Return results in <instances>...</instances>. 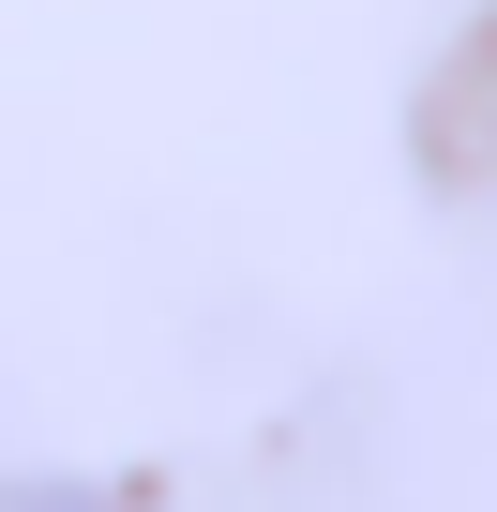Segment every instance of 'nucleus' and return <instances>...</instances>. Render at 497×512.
<instances>
[{
  "label": "nucleus",
  "instance_id": "nucleus-1",
  "mask_svg": "<svg viewBox=\"0 0 497 512\" xmlns=\"http://www.w3.org/2000/svg\"><path fill=\"white\" fill-rule=\"evenodd\" d=\"M0 512H121L106 482H0Z\"/></svg>",
  "mask_w": 497,
  "mask_h": 512
}]
</instances>
